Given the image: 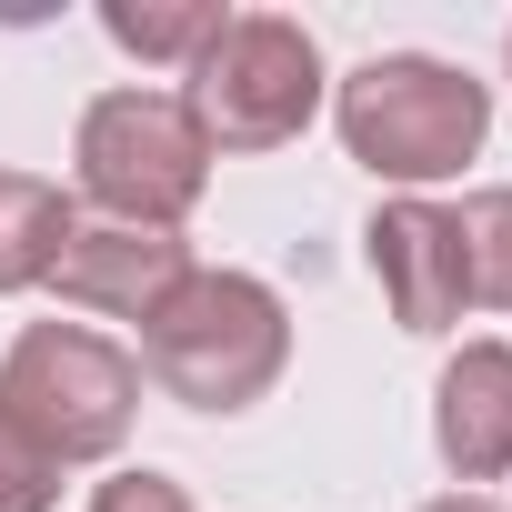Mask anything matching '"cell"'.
Segmentation results:
<instances>
[{"label":"cell","instance_id":"6","mask_svg":"<svg viewBox=\"0 0 512 512\" xmlns=\"http://www.w3.org/2000/svg\"><path fill=\"white\" fill-rule=\"evenodd\" d=\"M362 262H372V282H382L392 322H402V332H422V342H432V332H452V322L472 312L462 211H442V201H422V191H402V201H382V211H372Z\"/></svg>","mask_w":512,"mask_h":512},{"label":"cell","instance_id":"12","mask_svg":"<svg viewBox=\"0 0 512 512\" xmlns=\"http://www.w3.org/2000/svg\"><path fill=\"white\" fill-rule=\"evenodd\" d=\"M51 502H61V472L0 422V512H51Z\"/></svg>","mask_w":512,"mask_h":512},{"label":"cell","instance_id":"8","mask_svg":"<svg viewBox=\"0 0 512 512\" xmlns=\"http://www.w3.org/2000/svg\"><path fill=\"white\" fill-rule=\"evenodd\" d=\"M432 442L462 482L512 472V342H462L432 382Z\"/></svg>","mask_w":512,"mask_h":512},{"label":"cell","instance_id":"14","mask_svg":"<svg viewBox=\"0 0 512 512\" xmlns=\"http://www.w3.org/2000/svg\"><path fill=\"white\" fill-rule=\"evenodd\" d=\"M422 512H502L492 492H442V502H422Z\"/></svg>","mask_w":512,"mask_h":512},{"label":"cell","instance_id":"10","mask_svg":"<svg viewBox=\"0 0 512 512\" xmlns=\"http://www.w3.org/2000/svg\"><path fill=\"white\" fill-rule=\"evenodd\" d=\"M221 0H101V31L131 51V61H201L211 41H221Z\"/></svg>","mask_w":512,"mask_h":512},{"label":"cell","instance_id":"5","mask_svg":"<svg viewBox=\"0 0 512 512\" xmlns=\"http://www.w3.org/2000/svg\"><path fill=\"white\" fill-rule=\"evenodd\" d=\"M181 111L201 121L211 151H282L322 111V51L292 11H231L221 41L191 61Z\"/></svg>","mask_w":512,"mask_h":512},{"label":"cell","instance_id":"1","mask_svg":"<svg viewBox=\"0 0 512 512\" xmlns=\"http://www.w3.org/2000/svg\"><path fill=\"white\" fill-rule=\"evenodd\" d=\"M292 362V312L251 272H191L141 322V372L191 412H251Z\"/></svg>","mask_w":512,"mask_h":512},{"label":"cell","instance_id":"4","mask_svg":"<svg viewBox=\"0 0 512 512\" xmlns=\"http://www.w3.org/2000/svg\"><path fill=\"white\" fill-rule=\"evenodd\" d=\"M71 161H81V201L131 231H181L191 201L211 191V141L181 111V91H101L81 111Z\"/></svg>","mask_w":512,"mask_h":512},{"label":"cell","instance_id":"2","mask_svg":"<svg viewBox=\"0 0 512 512\" xmlns=\"http://www.w3.org/2000/svg\"><path fill=\"white\" fill-rule=\"evenodd\" d=\"M141 412V362L91 332V322H31L0 352V422H11L51 472L61 462H111Z\"/></svg>","mask_w":512,"mask_h":512},{"label":"cell","instance_id":"7","mask_svg":"<svg viewBox=\"0 0 512 512\" xmlns=\"http://www.w3.org/2000/svg\"><path fill=\"white\" fill-rule=\"evenodd\" d=\"M191 272H201V262H191L181 231H131V221H81V231L61 241V262H51L61 302L111 312V322H151Z\"/></svg>","mask_w":512,"mask_h":512},{"label":"cell","instance_id":"3","mask_svg":"<svg viewBox=\"0 0 512 512\" xmlns=\"http://www.w3.org/2000/svg\"><path fill=\"white\" fill-rule=\"evenodd\" d=\"M332 121H342V151H352L372 181H412V191H422V181H452V171L482 151L492 91H482L472 71L432 61V51H382V61H362V71L342 81Z\"/></svg>","mask_w":512,"mask_h":512},{"label":"cell","instance_id":"13","mask_svg":"<svg viewBox=\"0 0 512 512\" xmlns=\"http://www.w3.org/2000/svg\"><path fill=\"white\" fill-rule=\"evenodd\" d=\"M91 512H201L171 472H111L101 492H91Z\"/></svg>","mask_w":512,"mask_h":512},{"label":"cell","instance_id":"11","mask_svg":"<svg viewBox=\"0 0 512 512\" xmlns=\"http://www.w3.org/2000/svg\"><path fill=\"white\" fill-rule=\"evenodd\" d=\"M462 251H472V302L512 312V191H472L462 201Z\"/></svg>","mask_w":512,"mask_h":512},{"label":"cell","instance_id":"9","mask_svg":"<svg viewBox=\"0 0 512 512\" xmlns=\"http://www.w3.org/2000/svg\"><path fill=\"white\" fill-rule=\"evenodd\" d=\"M71 231H81V211H71L61 181H41V171H0V302L31 292V282H51V262H61Z\"/></svg>","mask_w":512,"mask_h":512}]
</instances>
